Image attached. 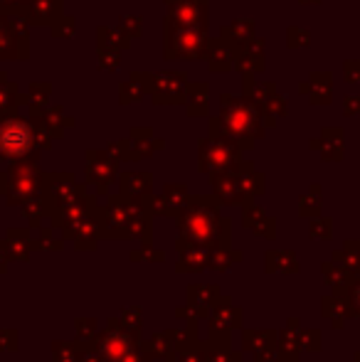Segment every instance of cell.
Here are the masks:
<instances>
[{"label": "cell", "instance_id": "6da1fadb", "mask_svg": "<svg viewBox=\"0 0 360 362\" xmlns=\"http://www.w3.org/2000/svg\"><path fill=\"white\" fill-rule=\"evenodd\" d=\"M30 146V131L18 121L0 126V153L3 156H23Z\"/></svg>", "mask_w": 360, "mask_h": 362}]
</instances>
